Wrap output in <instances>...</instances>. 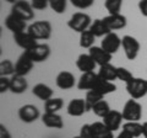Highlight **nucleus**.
<instances>
[{
	"label": "nucleus",
	"instance_id": "1",
	"mask_svg": "<svg viewBox=\"0 0 147 138\" xmlns=\"http://www.w3.org/2000/svg\"><path fill=\"white\" fill-rule=\"evenodd\" d=\"M27 31L37 41H45V40H49L50 36H52V24L47 20L34 21L28 26Z\"/></svg>",
	"mask_w": 147,
	"mask_h": 138
},
{
	"label": "nucleus",
	"instance_id": "2",
	"mask_svg": "<svg viewBox=\"0 0 147 138\" xmlns=\"http://www.w3.org/2000/svg\"><path fill=\"white\" fill-rule=\"evenodd\" d=\"M123 118L126 122H139L142 117V106L136 100H127L123 107Z\"/></svg>",
	"mask_w": 147,
	"mask_h": 138
},
{
	"label": "nucleus",
	"instance_id": "3",
	"mask_svg": "<svg viewBox=\"0 0 147 138\" xmlns=\"http://www.w3.org/2000/svg\"><path fill=\"white\" fill-rule=\"evenodd\" d=\"M126 91L131 99L139 100L147 95V80L142 78H132L126 84Z\"/></svg>",
	"mask_w": 147,
	"mask_h": 138
},
{
	"label": "nucleus",
	"instance_id": "4",
	"mask_svg": "<svg viewBox=\"0 0 147 138\" xmlns=\"http://www.w3.org/2000/svg\"><path fill=\"white\" fill-rule=\"evenodd\" d=\"M91 24H92V20L90 15H87L85 12H75L70 17V20L67 21L69 29H71L75 32H79V33L88 30Z\"/></svg>",
	"mask_w": 147,
	"mask_h": 138
},
{
	"label": "nucleus",
	"instance_id": "5",
	"mask_svg": "<svg viewBox=\"0 0 147 138\" xmlns=\"http://www.w3.org/2000/svg\"><path fill=\"white\" fill-rule=\"evenodd\" d=\"M11 12L25 21H31L34 19V9L31 5V3L26 1V0L16 1L11 8Z\"/></svg>",
	"mask_w": 147,
	"mask_h": 138
},
{
	"label": "nucleus",
	"instance_id": "6",
	"mask_svg": "<svg viewBox=\"0 0 147 138\" xmlns=\"http://www.w3.org/2000/svg\"><path fill=\"white\" fill-rule=\"evenodd\" d=\"M121 47L129 61H134L140 52V42L135 37L129 35L124 36L121 38Z\"/></svg>",
	"mask_w": 147,
	"mask_h": 138
},
{
	"label": "nucleus",
	"instance_id": "7",
	"mask_svg": "<svg viewBox=\"0 0 147 138\" xmlns=\"http://www.w3.org/2000/svg\"><path fill=\"white\" fill-rule=\"evenodd\" d=\"M26 53L34 63H40L49 58L50 47L47 43H37L32 49L26 51Z\"/></svg>",
	"mask_w": 147,
	"mask_h": 138
},
{
	"label": "nucleus",
	"instance_id": "8",
	"mask_svg": "<svg viewBox=\"0 0 147 138\" xmlns=\"http://www.w3.org/2000/svg\"><path fill=\"white\" fill-rule=\"evenodd\" d=\"M100 47H102L105 52L110 53L113 56L117 53L119 48L121 47V38L115 33V32H110L107 36H104L102 42H100Z\"/></svg>",
	"mask_w": 147,
	"mask_h": 138
},
{
	"label": "nucleus",
	"instance_id": "9",
	"mask_svg": "<svg viewBox=\"0 0 147 138\" xmlns=\"http://www.w3.org/2000/svg\"><path fill=\"white\" fill-rule=\"evenodd\" d=\"M34 62L27 56V53L24 52L15 63V74L20 77H26L33 69Z\"/></svg>",
	"mask_w": 147,
	"mask_h": 138
},
{
	"label": "nucleus",
	"instance_id": "10",
	"mask_svg": "<svg viewBox=\"0 0 147 138\" xmlns=\"http://www.w3.org/2000/svg\"><path fill=\"white\" fill-rule=\"evenodd\" d=\"M39 116H40L39 110L37 109V106L31 105V104L24 105V106H21L20 110H18V118L25 123L34 122L36 120H38Z\"/></svg>",
	"mask_w": 147,
	"mask_h": 138
},
{
	"label": "nucleus",
	"instance_id": "11",
	"mask_svg": "<svg viewBox=\"0 0 147 138\" xmlns=\"http://www.w3.org/2000/svg\"><path fill=\"white\" fill-rule=\"evenodd\" d=\"M5 26L9 31H11L13 35L15 33H20V32L26 31L28 27H27V24L25 20H22L21 17H18L16 15H13L12 12H10L6 16L5 19Z\"/></svg>",
	"mask_w": 147,
	"mask_h": 138
},
{
	"label": "nucleus",
	"instance_id": "12",
	"mask_svg": "<svg viewBox=\"0 0 147 138\" xmlns=\"http://www.w3.org/2000/svg\"><path fill=\"white\" fill-rule=\"evenodd\" d=\"M13 41H15V43L18 46V47L25 49V52L26 51L32 49L37 43H38L37 42V40L27 30L24 31V32H20V33L13 35Z\"/></svg>",
	"mask_w": 147,
	"mask_h": 138
},
{
	"label": "nucleus",
	"instance_id": "13",
	"mask_svg": "<svg viewBox=\"0 0 147 138\" xmlns=\"http://www.w3.org/2000/svg\"><path fill=\"white\" fill-rule=\"evenodd\" d=\"M123 120H124L123 118V113L120 111L110 110L107 116L103 117V122H104V125L107 126V128L110 132H115V131H118L119 128H120Z\"/></svg>",
	"mask_w": 147,
	"mask_h": 138
},
{
	"label": "nucleus",
	"instance_id": "14",
	"mask_svg": "<svg viewBox=\"0 0 147 138\" xmlns=\"http://www.w3.org/2000/svg\"><path fill=\"white\" fill-rule=\"evenodd\" d=\"M55 84H57L58 88L61 89V90H70L75 86L76 79H75V77H74L72 73L67 72V70H63L57 75Z\"/></svg>",
	"mask_w": 147,
	"mask_h": 138
},
{
	"label": "nucleus",
	"instance_id": "15",
	"mask_svg": "<svg viewBox=\"0 0 147 138\" xmlns=\"http://www.w3.org/2000/svg\"><path fill=\"white\" fill-rule=\"evenodd\" d=\"M88 54L93 58V61L96 62V64L99 67L104 66V64H108L112 61V54L105 52L102 47H97V46H93L88 49Z\"/></svg>",
	"mask_w": 147,
	"mask_h": 138
},
{
	"label": "nucleus",
	"instance_id": "16",
	"mask_svg": "<svg viewBox=\"0 0 147 138\" xmlns=\"http://www.w3.org/2000/svg\"><path fill=\"white\" fill-rule=\"evenodd\" d=\"M98 80V74L94 72L82 73L79 83H77V89L79 90H92L94 88L96 83Z\"/></svg>",
	"mask_w": 147,
	"mask_h": 138
},
{
	"label": "nucleus",
	"instance_id": "17",
	"mask_svg": "<svg viewBox=\"0 0 147 138\" xmlns=\"http://www.w3.org/2000/svg\"><path fill=\"white\" fill-rule=\"evenodd\" d=\"M103 21L105 22V25L108 26V29L110 31H117V30H121L126 26L127 20L126 17L121 15V14H117V15H108L105 16Z\"/></svg>",
	"mask_w": 147,
	"mask_h": 138
},
{
	"label": "nucleus",
	"instance_id": "18",
	"mask_svg": "<svg viewBox=\"0 0 147 138\" xmlns=\"http://www.w3.org/2000/svg\"><path fill=\"white\" fill-rule=\"evenodd\" d=\"M86 112L87 106L84 99H72L67 105V113L72 117H80Z\"/></svg>",
	"mask_w": 147,
	"mask_h": 138
},
{
	"label": "nucleus",
	"instance_id": "19",
	"mask_svg": "<svg viewBox=\"0 0 147 138\" xmlns=\"http://www.w3.org/2000/svg\"><path fill=\"white\" fill-rule=\"evenodd\" d=\"M42 122L45 127H49V128H55V130L64 128V121L60 115L58 113L44 112L42 115Z\"/></svg>",
	"mask_w": 147,
	"mask_h": 138
},
{
	"label": "nucleus",
	"instance_id": "20",
	"mask_svg": "<svg viewBox=\"0 0 147 138\" xmlns=\"http://www.w3.org/2000/svg\"><path fill=\"white\" fill-rule=\"evenodd\" d=\"M96 66H97V64H96V62L93 61V58H92L88 53L87 54H85V53L80 54L79 58H77V61H76V67L82 73L93 72Z\"/></svg>",
	"mask_w": 147,
	"mask_h": 138
},
{
	"label": "nucleus",
	"instance_id": "21",
	"mask_svg": "<svg viewBox=\"0 0 147 138\" xmlns=\"http://www.w3.org/2000/svg\"><path fill=\"white\" fill-rule=\"evenodd\" d=\"M28 88V84H27V80L25 77H20L13 74L10 78V91L13 94H22L25 93Z\"/></svg>",
	"mask_w": 147,
	"mask_h": 138
},
{
	"label": "nucleus",
	"instance_id": "22",
	"mask_svg": "<svg viewBox=\"0 0 147 138\" xmlns=\"http://www.w3.org/2000/svg\"><path fill=\"white\" fill-rule=\"evenodd\" d=\"M32 94H33L36 98H38L39 100H43V101H47L49 99L53 98V94L54 91L52 90L50 86H48L47 84H43V83H38L33 86L32 89Z\"/></svg>",
	"mask_w": 147,
	"mask_h": 138
},
{
	"label": "nucleus",
	"instance_id": "23",
	"mask_svg": "<svg viewBox=\"0 0 147 138\" xmlns=\"http://www.w3.org/2000/svg\"><path fill=\"white\" fill-rule=\"evenodd\" d=\"M97 74L103 80L114 81L115 79H118V67H114L110 63L104 64V66L99 67V70Z\"/></svg>",
	"mask_w": 147,
	"mask_h": 138
},
{
	"label": "nucleus",
	"instance_id": "24",
	"mask_svg": "<svg viewBox=\"0 0 147 138\" xmlns=\"http://www.w3.org/2000/svg\"><path fill=\"white\" fill-rule=\"evenodd\" d=\"M88 30L96 36V37H104V36H107L108 33L112 32L108 29V26L105 25V22L100 19H96V20L92 21Z\"/></svg>",
	"mask_w": 147,
	"mask_h": 138
},
{
	"label": "nucleus",
	"instance_id": "25",
	"mask_svg": "<svg viewBox=\"0 0 147 138\" xmlns=\"http://www.w3.org/2000/svg\"><path fill=\"white\" fill-rule=\"evenodd\" d=\"M92 90H96L97 93H99L100 95L105 96L107 94H110V93H114V91L117 90V85L114 84L113 81H107V80H103L100 79L98 77V80L96 83L94 88Z\"/></svg>",
	"mask_w": 147,
	"mask_h": 138
},
{
	"label": "nucleus",
	"instance_id": "26",
	"mask_svg": "<svg viewBox=\"0 0 147 138\" xmlns=\"http://www.w3.org/2000/svg\"><path fill=\"white\" fill-rule=\"evenodd\" d=\"M64 106V101L60 98H52L47 101H44V112L58 113L59 110H61Z\"/></svg>",
	"mask_w": 147,
	"mask_h": 138
},
{
	"label": "nucleus",
	"instance_id": "27",
	"mask_svg": "<svg viewBox=\"0 0 147 138\" xmlns=\"http://www.w3.org/2000/svg\"><path fill=\"white\" fill-rule=\"evenodd\" d=\"M123 130L127 131L135 138L144 135V125L140 123V122H125L123 125Z\"/></svg>",
	"mask_w": 147,
	"mask_h": 138
},
{
	"label": "nucleus",
	"instance_id": "28",
	"mask_svg": "<svg viewBox=\"0 0 147 138\" xmlns=\"http://www.w3.org/2000/svg\"><path fill=\"white\" fill-rule=\"evenodd\" d=\"M104 96L100 95L99 93H97L96 90H88L86 94V98H85V101H86V106H87V111H92V109L98 101L103 100Z\"/></svg>",
	"mask_w": 147,
	"mask_h": 138
},
{
	"label": "nucleus",
	"instance_id": "29",
	"mask_svg": "<svg viewBox=\"0 0 147 138\" xmlns=\"http://www.w3.org/2000/svg\"><path fill=\"white\" fill-rule=\"evenodd\" d=\"M94 41H96V36L92 33L90 30H86L80 33V46L82 48H91L94 46Z\"/></svg>",
	"mask_w": 147,
	"mask_h": 138
},
{
	"label": "nucleus",
	"instance_id": "30",
	"mask_svg": "<svg viewBox=\"0 0 147 138\" xmlns=\"http://www.w3.org/2000/svg\"><path fill=\"white\" fill-rule=\"evenodd\" d=\"M92 111H93V113L96 115V116L98 117H105L108 115V112L110 111V107H109V104L105 101L104 99L98 101L97 104L93 106V109H92Z\"/></svg>",
	"mask_w": 147,
	"mask_h": 138
},
{
	"label": "nucleus",
	"instance_id": "31",
	"mask_svg": "<svg viewBox=\"0 0 147 138\" xmlns=\"http://www.w3.org/2000/svg\"><path fill=\"white\" fill-rule=\"evenodd\" d=\"M15 74V64L10 59H3L0 62V77H9Z\"/></svg>",
	"mask_w": 147,
	"mask_h": 138
},
{
	"label": "nucleus",
	"instance_id": "32",
	"mask_svg": "<svg viewBox=\"0 0 147 138\" xmlns=\"http://www.w3.org/2000/svg\"><path fill=\"white\" fill-rule=\"evenodd\" d=\"M121 6H123V0H105L104 1V8L107 9L109 15L120 14Z\"/></svg>",
	"mask_w": 147,
	"mask_h": 138
},
{
	"label": "nucleus",
	"instance_id": "33",
	"mask_svg": "<svg viewBox=\"0 0 147 138\" xmlns=\"http://www.w3.org/2000/svg\"><path fill=\"white\" fill-rule=\"evenodd\" d=\"M91 126H92V131H93L94 138H102L107 135V133L110 132L107 128V126L104 125V122H93V123H91Z\"/></svg>",
	"mask_w": 147,
	"mask_h": 138
},
{
	"label": "nucleus",
	"instance_id": "34",
	"mask_svg": "<svg viewBox=\"0 0 147 138\" xmlns=\"http://www.w3.org/2000/svg\"><path fill=\"white\" fill-rule=\"evenodd\" d=\"M66 4L67 0H49V6L50 9L57 12V14H63L66 10Z\"/></svg>",
	"mask_w": 147,
	"mask_h": 138
},
{
	"label": "nucleus",
	"instance_id": "35",
	"mask_svg": "<svg viewBox=\"0 0 147 138\" xmlns=\"http://www.w3.org/2000/svg\"><path fill=\"white\" fill-rule=\"evenodd\" d=\"M132 78H134V75H132V73L130 70H127V69L124 67H118V79L119 80H121L125 83V84H127Z\"/></svg>",
	"mask_w": 147,
	"mask_h": 138
},
{
	"label": "nucleus",
	"instance_id": "36",
	"mask_svg": "<svg viewBox=\"0 0 147 138\" xmlns=\"http://www.w3.org/2000/svg\"><path fill=\"white\" fill-rule=\"evenodd\" d=\"M75 8L81 9V10H85V9H88L93 5L94 0H69Z\"/></svg>",
	"mask_w": 147,
	"mask_h": 138
},
{
	"label": "nucleus",
	"instance_id": "37",
	"mask_svg": "<svg viewBox=\"0 0 147 138\" xmlns=\"http://www.w3.org/2000/svg\"><path fill=\"white\" fill-rule=\"evenodd\" d=\"M81 138H94V135H93V131H92V126L86 123L81 128H80V135H79Z\"/></svg>",
	"mask_w": 147,
	"mask_h": 138
},
{
	"label": "nucleus",
	"instance_id": "38",
	"mask_svg": "<svg viewBox=\"0 0 147 138\" xmlns=\"http://www.w3.org/2000/svg\"><path fill=\"white\" fill-rule=\"evenodd\" d=\"M31 5L34 10H44L49 5V0H31Z\"/></svg>",
	"mask_w": 147,
	"mask_h": 138
},
{
	"label": "nucleus",
	"instance_id": "39",
	"mask_svg": "<svg viewBox=\"0 0 147 138\" xmlns=\"http://www.w3.org/2000/svg\"><path fill=\"white\" fill-rule=\"evenodd\" d=\"M10 90V79L7 77H0V93L4 94Z\"/></svg>",
	"mask_w": 147,
	"mask_h": 138
},
{
	"label": "nucleus",
	"instance_id": "40",
	"mask_svg": "<svg viewBox=\"0 0 147 138\" xmlns=\"http://www.w3.org/2000/svg\"><path fill=\"white\" fill-rule=\"evenodd\" d=\"M139 10L142 16L147 17V0H140L139 1Z\"/></svg>",
	"mask_w": 147,
	"mask_h": 138
},
{
	"label": "nucleus",
	"instance_id": "41",
	"mask_svg": "<svg viewBox=\"0 0 147 138\" xmlns=\"http://www.w3.org/2000/svg\"><path fill=\"white\" fill-rule=\"evenodd\" d=\"M0 138H11L7 128L4 125H0Z\"/></svg>",
	"mask_w": 147,
	"mask_h": 138
},
{
	"label": "nucleus",
	"instance_id": "42",
	"mask_svg": "<svg viewBox=\"0 0 147 138\" xmlns=\"http://www.w3.org/2000/svg\"><path fill=\"white\" fill-rule=\"evenodd\" d=\"M115 138H135V137L132 136V135H130V133H129L127 131L123 130V131H121L120 133H119V135H118Z\"/></svg>",
	"mask_w": 147,
	"mask_h": 138
},
{
	"label": "nucleus",
	"instance_id": "43",
	"mask_svg": "<svg viewBox=\"0 0 147 138\" xmlns=\"http://www.w3.org/2000/svg\"><path fill=\"white\" fill-rule=\"evenodd\" d=\"M142 125H144V135L142 136H144L145 138H147V122H144Z\"/></svg>",
	"mask_w": 147,
	"mask_h": 138
},
{
	"label": "nucleus",
	"instance_id": "44",
	"mask_svg": "<svg viewBox=\"0 0 147 138\" xmlns=\"http://www.w3.org/2000/svg\"><path fill=\"white\" fill-rule=\"evenodd\" d=\"M102 138H115L114 137V135H113V132H109V133H107L104 137H102Z\"/></svg>",
	"mask_w": 147,
	"mask_h": 138
},
{
	"label": "nucleus",
	"instance_id": "45",
	"mask_svg": "<svg viewBox=\"0 0 147 138\" xmlns=\"http://www.w3.org/2000/svg\"><path fill=\"white\" fill-rule=\"evenodd\" d=\"M5 1H7V3H10V4H12V5H13V4H15L16 1H18V0H5Z\"/></svg>",
	"mask_w": 147,
	"mask_h": 138
},
{
	"label": "nucleus",
	"instance_id": "46",
	"mask_svg": "<svg viewBox=\"0 0 147 138\" xmlns=\"http://www.w3.org/2000/svg\"><path fill=\"white\" fill-rule=\"evenodd\" d=\"M72 138H81L80 136H76V137H72Z\"/></svg>",
	"mask_w": 147,
	"mask_h": 138
}]
</instances>
